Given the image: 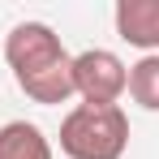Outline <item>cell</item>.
<instances>
[{
    "mask_svg": "<svg viewBox=\"0 0 159 159\" xmlns=\"http://www.w3.org/2000/svg\"><path fill=\"white\" fill-rule=\"evenodd\" d=\"M129 146V116L120 103H78L60 120V151L69 159H120Z\"/></svg>",
    "mask_w": 159,
    "mask_h": 159,
    "instance_id": "obj_2",
    "label": "cell"
},
{
    "mask_svg": "<svg viewBox=\"0 0 159 159\" xmlns=\"http://www.w3.org/2000/svg\"><path fill=\"white\" fill-rule=\"evenodd\" d=\"M125 82H129V69L125 60L107 48H90V52L73 56V95H82L86 103L107 107L125 95Z\"/></svg>",
    "mask_w": 159,
    "mask_h": 159,
    "instance_id": "obj_3",
    "label": "cell"
},
{
    "mask_svg": "<svg viewBox=\"0 0 159 159\" xmlns=\"http://www.w3.org/2000/svg\"><path fill=\"white\" fill-rule=\"evenodd\" d=\"M4 60L34 103H65L73 95V56L43 22H17L4 39Z\"/></svg>",
    "mask_w": 159,
    "mask_h": 159,
    "instance_id": "obj_1",
    "label": "cell"
},
{
    "mask_svg": "<svg viewBox=\"0 0 159 159\" xmlns=\"http://www.w3.org/2000/svg\"><path fill=\"white\" fill-rule=\"evenodd\" d=\"M116 34L133 48H142L146 56H159V0H120Z\"/></svg>",
    "mask_w": 159,
    "mask_h": 159,
    "instance_id": "obj_4",
    "label": "cell"
},
{
    "mask_svg": "<svg viewBox=\"0 0 159 159\" xmlns=\"http://www.w3.org/2000/svg\"><path fill=\"white\" fill-rule=\"evenodd\" d=\"M129 99L146 112H159V56H142L138 65H129V82H125Z\"/></svg>",
    "mask_w": 159,
    "mask_h": 159,
    "instance_id": "obj_6",
    "label": "cell"
},
{
    "mask_svg": "<svg viewBox=\"0 0 159 159\" xmlns=\"http://www.w3.org/2000/svg\"><path fill=\"white\" fill-rule=\"evenodd\" d=\"M0 159H52V142L30 120L0 125Z\"/></svg>",
    "mask_w": 159,
    "mask_h": 159,
    "instance_id": "obj_5",
    "label": "cell"
}]
</instances>
